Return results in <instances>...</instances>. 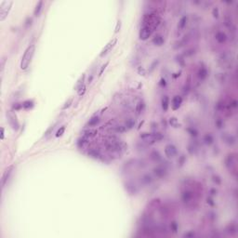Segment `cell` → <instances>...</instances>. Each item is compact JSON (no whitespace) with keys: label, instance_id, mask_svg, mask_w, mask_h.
I'll use <instances>...</instances> for the list:
<instances>
[{"label":"cell","instance_id":"obj_1","mask_svg":"<svg viewBox=\"0 0 238 238\" xmlns=\"http://www.w3.org/2000/svg\"><path fill=\"white\" fill-rule=\"evenodd\" d=\"M34 50H35V45L34 44H30L27 48L25 49L23 57H22V60H21V64H20V67L22 70H26L30 63L32 62V60H33V57H34Z\"/></svg>","mask_w":238,"mask_h":238},{"label":"cell","instance_id":"obj_2","mask_svg":"<svg viewBox=\"0 0 238 238\" xmlns=\"http://www.w3.org/2000/svg\"><path fill=\"white\" fill-rule=\"evenodd\" d=\"M224 165L226 169L233 174V176H236V166H237V157L235 153L228 154L224 160Z\"/></svg>","mask_w":238,"mask_h":238},{"label":"cell","instance_id":"obj_3","mask_svg":"<svg viewBox=\"0 0 238 238\" xmlns=\"http://www.w3.org/2000/svg\"><path fill=\"white\" fill-rule=\"evenodd\" d=\"M169 174V169L167 164H159L153 169V175L157 179H164Z\"/></svg>","mask_w":238,"mask_h":238},{"label":"cell","instance_id":"obj_4","mask_svg":"<svg viewBox=\"0 0 238 238\" xmlns=\"http://www.w3.org/2000/svg\"><path fill=\"white\" fill-rule=\"evenodd\" d=\"M13 5L12 1H2L1 4H0V22H3L5 21V19L8 17L11 7Z\"/></svg>","mask_w":238,"mask_h":238},{"label":"cell","instance_id":"obj_5","mask_svg":"<svg viewBox=\"0 0 238 238\" xmlns=\"http://www.w3.org/2000/svg\"><path fill=\"white\" fill-rule=\"evenodd\" d=\"M6 116H7V120H8L9 126H11V129L13 130H15V131L19 130L20 123H19V120H18L17 115L14 113V111H7L6 112Z\"/></svg>","mask_w":238,"mask_h":238},{"label":"cell","instance_id":"obj_6","mask_svg":"<svg viewBox=\"0 0 238 238\" xmlns=\"http://www.w3.org/2000/svg\"><path fill=\"white\" fill-rule=\"evenodd\" d=\"M154 32L155 31L148 26H140V32H139V37H140V40L145 41V40H147L151 37L154 34Z\"/></svg>","mask_w":238,"mask_h":238},{"label":"cell","instance_id":"obj_7","mask_svg":"<svg viewBox=\"0 0 238 238\" xmlns=\"http://www.w3.org/2000/svg\"><path fill=\"white\" fill-rule=\"evenodd\" d=\"M180 198H181V201L183 204L190 205L194 202V193L191 190H184V191H182V193L180 194Z\"/></svg>","mask_w":238,"mask_h":238},{"label":"cell","instance_id":"obj_8","mask_svg":"<svg viewBox=\"0 0 238 238\" xmlns=\"http://www.w3.org/2000/svg\"><path fill=\"white\" fill-rule=\"evenodd\" d=\"M87 155L90 158H93L95 160H99V161H105V156L102 155V153L101 152L100 149L97 148H91L87 151Z\"/></svg>","mask_w":238,"mask_h":238},{"label":"cell","instance_id":"obj_9","mask_svg":"<svg viewBox=\"0 0 238 238\" xmlns=\"http://www.w3.org/2000/svg\"><path fill=\"white\" fill-rule=\"evenodd\" d=\"M165 155H166L167 157L169 158H174L175 156H177L178 155V148L176 147V146L172 143H169L166 145V147H165Z\"/></svg>","mask_w":238,"mask_h":238},{"label":"cell","instance_id":"obj_10","mask_svg":"<svg viewBox=\"0 0 238 238\" xmlns=\"http://www.w3.org/2000/svg\"><path fill=\"white\" fill-rule=\"evenodd\" d=\"M13 168H14V166H13V165H11V166L8 167V168L5 169V171H4V173H3V175H2V179H1V186H2V189H4V188L6 187V185H7V183H8V180L9 179L10 175H11V173H12V171H13Z\"/></svg>","mask_w":238,"mask_h":238},{"label":"cell","instance_id":"obj_11","mask_svg":"<svg viewBox=\"0 0 238 238\" xmlns=\"http://www.w3.org/2000/svg\"><path fill=\"white\" fill-rule=\"evenodd\" d=\"M154 179H155V177L152 174H149V173L142 174L140 177V184L143 185V186L150 185V184H152V182L154 181Z\"/></svg>","mask_w":238,"mask_h":238},{"label":"cell","instance_id":"obj_12","mask_svg":"<svg viewBox=\"0 0 238 238\" xmlns=\"http://www.w3.org/2000/svg\"><path fill=\"white\" fill-rule=\"evenodd\" d=\"M222 139L224 141L225 144H227L228 146H234L236 144V138L234 135L230 134V133H222Z\"/></svg>","mask_w":238,"mask_h":238},{"label":"cell","instance_id":"obj_13","mask_svg":"<svg viewBox=\"0 0 238 238\" xmlns=\"http://www.w3.org/2000/svg\"><path fill=\"white\" fill-rule=\"evenodd\" d=\"M192 37H193V34H192V33H188L187 34H185L183 37H182L181 39H179V40L175 44L174 48H181V47H183V46L187 45V44L190 42V40L192 39Z\"/></svg>","mask_w":238,"mask_h":238},{"label":"cell","instance_id":"obj_14","mask_svg":"<svg viewBox=\"0 0 238 238\" xmlns=\"http://www.w3.org/2000/svg\"><path fill=\"white\" fill-rule=\"evenodd\" d=\"M218 62L222 63V66H226V65H232V55H230L227 52H223L219 55L218 57Z\"/></svg>","mask_w":238,"mask_h":238},{"label":"cell","instance_id":"obj_15","mask_svg":"<svg viewBox=\"0 0 238 238\" xmlns=\"http://www.w3.org/2000/svg\"><path fill=\"white\" fill-rule=\"evenodd\" d=\"M125 188L126 192L130 194H137L139 193V187L138 185L133 181H126V183L125 184Z\"/></svg>","mask_w":238,"mask_h":238},{"label":"cell","instance_id":"obj_16","mask_svg":"<svg viewBox=\"0 0 238 238\" xmlns=\"http://www.w3.org/2000/svg\"><path fill=\"white\" fill-rule=\"evenodd\" d=\"M116 42H117V38H114V39H112V40H110L106 45H105V47L102 48V50L101 51V53H100V57L101 58H102V57H104L105 55L111 50L114 47H115V45L116 44Z\"/></svg>","mask_w":238,"mask_h":238},{"label":"cell","instance_id":"obj_17","mask_svg":"<svg viewBox=\"0 0 238 238\" xmlns=\"http://www.w3.org/2000/svg\"><path fill=\"white\" fill-rule=\"evenodd\" d=\"M196 75H197V78L200 81H205L208 76V70L205 65H202L199 67Z\"/></svg>","mask_w":238,"mask_h":238},{"label":"cell","instance_id":"obj_18","mask_svg":"<svg viewBox=\"0 0 238 238\" xmlns=\"http://www.w3.org/2000/svg\"><path fill=\"white\" fill-rule=\"evenodd\" d=\"M182 101H183V99H182L181 96L179 95H176L172 98L171 100V108L173 111H177V110H179L182 104Z\"/></svg>","mask_w":238,"mask_h":238},{"label":"cell","instance_id":"obj_19","mask_svg":"<svg viewBox=\"0 0 238 238\" xmlns=\"http://www.w3.org/2000/svg\"><path fill=\"white\" fill-rule=\"evenodd\" d=\"M215 39H216L217 43L223 45L227 42L228 36H227L226 33H224L223 31H218L215 34Z\"/></svg>","mask_w":238,"mask_h":238},{"label":"cell","instance_id":"obj_20","mask_svg":"<svg viewBox=\"0 0 238 238\" xmlns=\"http://www.w3.org/2000/svg\"><path fill=\"white\" fill-rule=\"evenodd\" d=\"M188 22H189V17L187 15L182 16L179 19V21L178 23V25H177L178 32H182V31H183L186 28V26L188 24Z\"/></svg>","mask_w":238,"mask_h":238},{"label":"cell","instance_id":"obj_21","mask_svg":"<svg viewBox=\"0 0 238 238\" xmlns=\"http://www.w3.org/2000/svg\"><path fill=\"white\" fill-rule=\"evenodd\" d=\"M109 132L115 133V134H121L126 132V130L124 125H112L109 127Z\"/></svg>","mask_w":238,"mask_h":238},{"label":"cell","instance_id":"obj_22","mask_svg":"<svg viewBox=\"0 0 238 238\" xmlns=\"http://www.w3.org/2000/svg\"><path fill=\"white\" fill-rule=\"evenodd\" d=\"M152 43L156 46V47H162L165 44V38L164 36L161 34H155L153 39H152Z\"/></svg>","mask_w":238,"mask_h":238},{"label":"cell","instance_id":"obj_23","mask_svg":"<svg viewBox=\"0 0 238 238\" xmlns=\"http://www.w3.org/2000/svg\"><path fill=\"white\" fill-rule=\"evenodd\" d=\"M145 102L140 100L137 102L136 106H135V113H136V115H140L144 111H145Z\"/></svg>","mask_w":238,"mask_h":238},{"label":"cell","instance_id":"obj_24","mask_svg":"<svg viewBox=\"0 0 238 238\" xmlns=\"http://www.w3.org/2000/svg\"><path fill=\"white\" fill-rule=\"evenodd\" d=\"M150 158H151V160H153L154 162H156V163H161L163 161V157H162L161 154L159 153V151H157V150H153L150 153Z\"/></svg>","mask_w":238,"mask_h":238},{"label":"cell","instance_id":"obj_25","mask_svg":"<svg viewBox=\"0 0 238 238\" xmlns=\"http://www.w3.org/2000/svg\"><path fill=\"white\" fill-rule=\"evenodd\" d=\"M123 125L125 126L126 131H129V130H132V129H134V127H135V126H136V120H135L134 118H132V117H130V118H127V119L124 122Z\"/></svg>","mask_w":238,"mask_h":238},{"label":"cell","instance_id":"obj_26","mask_svg":"<svg viewBox=\"0 0 238 238\" xmlns=\"http://www.w3.org/2000/svg\"><path fill=\"white\" fill-rule=\"evenodd\" d=\"M169 104H170V100H169V96H167V95L163 96V98L161 100V106H162V110L164 112H168V110L169 108Z\"/></svg>","mask_w":238,"mask_h":238},{"label":"cell","instance_id":"obj_27","mask_svg":"<svg viewBox=\"0 0 238 238\" xmlns=\"http://www.w3.org/2000/svg\"><path fill=\"white\" fill-rule=\"evenodd\" d=\"M100 121H101L100 116L94 115V116H92L88 120V122L87 123V127H94V126H96L100 123Z\"/></svg>","mask_w":238,"mask_h":238},{"label":"cell","instance_id":"obj_28","mask_svg":"<svg viewBox=\"0 0 238 238\" xmlns=\"http://www.w3.org/2000/svg\"><path fill=\"white\" fill-rule=\"evenodd\" d=\"M43 7H44V2L43 1H38L37 4L35 5V8L34 9V17H39L40 16V13L43 9Z\"/></svg>","mask_w":238,"mask_h":238},{"label":"cell","instance_id":"obj_29","mask_svg":"<svg viewBox=\"0 0 238 238\" xmlns=\"http://www.w3.org/2000/svg\"><path fill=\"white\" fill-rule=\"evenodd\" d=\"M203 141L206 145L208 146H210L214 143V137L212 134L210 133H206L204 136H203Z\"/></svg>","mask_w":238,"mask_h":238},{"label":"cell","instance_id":"obj_30","mask_svg":"<svg viewBox=\"0 0 238 238\" xmlns=\"http://www.w3.org/2000/svg\"><path fill=\"white\" fill-rule=\"evenodd\" d=\"M85 79H86V74H83V75L79 77V79L77 80V82H76V86H75V89H76V91H78L80 88H82V87L85 86Z\"/></svg>","mask_w":238,"mask_h":238},{"label":"cell","instance_id":"obj_31","mask_svg":"<svg viewBox=\"0 0 238 238\" xmlns=\"http://www.w3.org/2000/svg\"><path fill=\"white\" fill-rule=\"evenodd\" d=\"M186 131L188 132V134L192 137V138H194V139H196L197 137H198V130L195 129L194 126H188L187 129H186Z\"/></svg>","mask_w":238,"mask_h":238},{"label":"cell","instance_id":"obj_32","mask_svg":"<svg viewBox=\"0 0 238 238\" xmlns=\"http://www.w3.org/2000/svg\"><path fill=\"white\" fill-rule=\"evenodd\" d=\"M22 103H23V109H24V110L32 109L34 105V101L33 100H26Z\"/></svg>","mask_w":238,"mask_h":238},{"label":"cell","instance_id":"obj_33","mask_svg":"<svg viewBox=\"0 0 238 238\" xmlns=\"http://www.w3.org/2000/svg\"><path fill=\"white\" fill-rule=\"evenodd\" d=\"M96 134H97V130H87L82 132V136H85L88 139L94 137Z\"/></svg>","mask_w":238,"mask_h":238},{"label":"cell","instance_id":"obj_34","mask_svg":"<svg viewBox=\"0 0 238 238\" xmlns=\"http://www.w3.org/2000/svg\"><path fill=\"white\" fill-rule=\"evenodd\" d=\"M226 109V103L223 101H218L216 104V110L218 112H223Z\"/></svg>","mask_w":238,"mask_h":238},{"label":"cell","instance_id":"obj_35","mask_svg":"<svg viewBox=\"0 0 238 238\" xmlns=\"http://www.w3.org/2000/svg\"><path fill=\"white\" fill-rule=\"evenodd\" d=\"M215 126H216V127L218 130H222L223 127L225 126V123H224L222 118L218 117V118L215 119Z\"/></svg>","mask_w":238,"mask_h":238},{"label":"cell","instance_id":"obj_36","mask_svg":"<svg viewBox=\"0 0 238 238\" xmlns=\"http://www.w3.org/2000/svg\"><path fill=\"white\" fill-rule=\"evenodd\" d=\"M226 231H227V233H231V234L236 233V232H237L236 224H235V223H230V224L227 226Z\"/></svg>","mask_w":238,"mask_h":238},{"label":"cell","instance_id":"obj_37","mask_svg":"<svg viewBox=\"0 0 238 238\" xmlns=\"http://www.w3.org/2000/svg\"><path fill=\"white\" fill-rule=\"evenodd\" d=\"M169 123L173 127H179L180 126V124L179 123V120L176 117H170L169 120Z\"/></svg>","mask_w":238,"mask_h":238},{"label":"cell","instance_id":"obj_38","mask_svg":"<svg viewBox=\"0 0 238 238\" xmlns=\"http://www.w3.org/2000/svg\"><path fill=\"white\" fill-rule=\"evenodd\" d=\"M186 163V156L184 155H181L180 156H179V159H178V166L180 168L182 167L183 165Z\"/></svg>","mask_w":238,"mask_h":238},{"label":"cell","instance_id":"obj_39","mask_svg":"<svg viewBox=\"0 0 238 238\" xmlns=\"http://www.w3.org/2000/svg\"><path fill=\"white\" fill-rule=\"evenodd\" d=\"M194 54H195V49L194 48H189L186 51H184V53L181 54V55L185 58V57H191Z\"/></svg>","mask_w":238,"mask_h":238},{"label":"cell","instance_id":"obj_40","mask_svg":"<svg viewBox=\"0 0 238 238\" xmlns=\"http://www.w3.org/2000/svg\"><path fill=\"white\" fill-rule=\"evenodd\" d=\"M65 130H66V126H60V129H59V130H57V132H56V137H57V138L62 137V136L64 134Z\"/></svg>","mask_w":238,"mask_h":238},{"label":"cell","instance_id":"obj_41","mask_svg":"<svg viewBox=\"0 0 238 238\" xmlns=\"http://www.w3.org/2000/svg\"><path fill=\"white\" fill-rule=\"evenodd\" d=\"M212 180H213L214 183H216L217 185H221L222 184V179H221V177H219L218 175H217V174L212 176Z\"/></svg>","mask_w":238,"mask_h":238},{"label":"cell","instance_id":"obj_42","mask_svg":"<svg viewBox=\"0 0 238 238\" xmlns=\"http://www.w3.org/2000/svg\"><path fill=\"white\" fill-rule=\"evenodd\" d=\"M73 101H74V99L73 98H70V99H68L65 102H64V105L62 106V110H66V109H68L72 104H73Z\"/></svg>","mask_w":238,"mask_h":238},{"label":"cell","instance_id":"obj_43","mask_svg":"<svg viewBox=\"0 0 238 238\" xmlns=\"http://www.w3.org/2000/svg\"><path fill=\"white\" fill-rule=\"evenodd\" d=\"M170 229H171V231H172V233H177L178 232V229H179V225H178V223L176 222H172L171 223H170Z\"/></svg>","mask_w":238,"mask_h":238},{"label":"cell","instance_id":"obj_44","mask_svg":"<svg viewBox=\"0 0 238 238\" xmlns=\"http://www.w3.org/2000/svg\"><path fill=\"white\" fill-rule=\"evenodd\" d=\"M56 125L57 124H54V125H52V126H50L49 127H48V130L46 131V133H45V137H48V135H50L51 133H52V131H53V130L55 129V126H56Z\"/></svg>","mask_w":238,"mask_h":238},{"label":"cell","instance_id":"obj_45","mask_svg":"<svg viewBox=\"0 0 238 238\" xmlns=\"http://www.w3.org/2000/svg\"><path fill=\"white\" fill-rule=\"evenodd\" d=\"M212 15H213L214 18H216V19H218V16H219V9H218V7L213 8V9H212Z\"/></svg>","mask_w":238,"mask_h":238},{"label":"cell","instance_id":"obj_46","mask_svg":"<svg viewBox=\"0 0 238 238\" xmlns=\"http://www.w3.org/2000/svg\"><path fill=\"white\" fill-rule=\"evenodd\" d=\"M13 111H19V110L23 109V103H14L12 106Z\"/></svg>","mask_w":238,"mask_h":238},{"label":"cell","instance_id":"obj_47","mask_svg":"<svg viewBox=\"0 0 238 238\" xmlns=\"http://www.w3.org/2000/svg\"><path fill=\"white\" fill-rule=\"evenodd\" d=\"M109 65V62H106L102 66H101V70H100V72H99V76H101V75H102V73L104 72V70L106 69V67Z\"/></svg>","mask_w":238,"mask_h":238},{"label":"cell","instance_id":"obj_48","mask_svg":"<svg viewBox=\"0 0 238 238\" xmlns=\"http://www.w3.org/2000/svg\"><path fill=\"white\" fill-rule=\"evenodd\" d=\"M87 91V87H86V85L82 87V88H80L78 91H77V93H78V95L79 96H83L84 94H85V92Z\"/></svg>","mask_w":238,"mask_h":238},{"label":"cell","instance_id":"obj_49","mask_svg":"<svg viewBox=\"0 0 238 238\" xmlns=\"http://www.w3.org/2000/svg\"><path fill=\"white\" fill-rule=\"evenodd\" d=\"M207 203H208V205H210L211 207H213V206L215 205V202H214L213 198H212V197H210V196L207 198Z\"/></svg>","mask_w":238,"mask_h":238},{"label":"cell","instance_id":"obj_50","mask_svg":"<svg viewBox=\"0 0 238 238\" xmlns=\"http://www.w3.org/2000/svg\"><path fill=\"white\" fill-rule=\"evenodd\" d=\"M195 234H194V232H189V233H184V237H194Z\"/></svg>","mask_w":238,"mask_h":238},{"label":"cell","instance_id":"obj_51","mask_svg":"<svg viewBox=\"0 0 238 238\" xmlns=\"http://www.w3.org/2000/svg\"><path fill=\"white\" fill-rule=\"evenodd\" d=\"M120 27H121V22L118 21V22H117V24H116V27H115V33H118V32L120 31Z\"/></svg>","mask_w":238,"mask_h":238},{"label":"cell","instance_id":"obj_52","mask_svg":"<svg viewBox=\"0 0 238 238\" xmlns=\"http://www.w3.org/2000/svg\"><path fill=\"white\" fill-rule=\"evenodd\" d=\"M217 193H218V191L216 190V188H212V189H210V191H209V194L213 196V195H217Z\"/></svg>","mask_w":238,"mask_h":238},{"label":"cell","instance_id":"obj_53","mask_svg":"<svg viewBox=\"0 0 238 238\" xmlns=\"http://www.w3.org/2000/svg\"><path fill=\"white\" fill-rule=\"evenodd\" d=\"M160 85H161L162 87H166V85H167L166 79H165V78H162V79L160 80Z\"/></svg>","mask_w":238,"mask_h":238},{"label":"cell","instance_id":"obj_54","mask_svg":"<svg viewBox=\"0 0 238 238\" xmlns=\"http://www.w3.org/2000/svg\"><path fill=\"white\" fill-rule=\"evenodd\" d=\"M5 138V129L4 127H1V140H3Z\"/></svg>","mask_w":238,"mask_h":238},{"label":"cell","instance_id":"obj_55","mask_svg":"<svg viewBox=\"0 0 238 238\" xmlns=\"http://www.w3.org/2000/svg\"><path fill=\"white\" fill-rule=\"evenodd\" d=\"M5 62H6V60H5V59H3V60H2V62H1V73H3V71H4Z\"/></svg>","mask_w":238,"mask_h":238}]
</instances>
